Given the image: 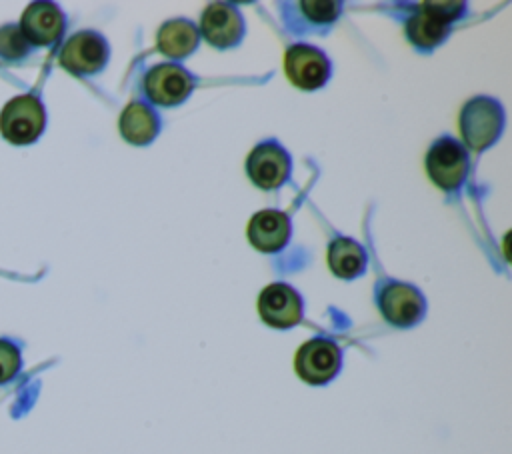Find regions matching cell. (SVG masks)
I'll use <instances>...</instances> for the list:
<instances>
[{
    "label": "cell",
    "instance_id": "11",
    "mask_svg": "<svg viewBox=\"0 0 512 454\" xmlns=\"http://www.w3.org/2000/svg\"><path fill=\"white\" fill-rule=\"evenodd\" d=\"M200 32L218 50L234 48L246 34L244 16L232 2H212L202 12Z\"/></svg>",
    "mask_w": 512,
    "mask_h": 454
},
{
    "label": "cell",
    "instance_id": "13",
    "mask_svg": "<svg viewBox=\"0 0 512 454\" xmlns=\"http://www.w3.org/2000/svg\"><path fill=\"white\" fill-rule=\"evenodd\" d=\"M66 18L54 2H32L22 14L20 30L30 44L52 46L60 40Z\"/></svg>",
    "mask_w": 512,
    "mask_h": 454
},
{
    "label": "cell",
    "instance_id": "1",
    "mask_svg": "<svg viewBox=\"0 0 512 454\" xmlns=\"http://www.w3.org/2000/svg\"><path fill=\"white\" fill-rule=\"evenodd\" d=\"M506 114L492 96H474L460 110V134L468 148L480 152L492 146L504 130Z\"/></svg>",
    "mask_w": 512,
    "mask_h": 454
},
{
    "label": "cell",
    "instance_id": "9",
    "mask_svg": "<svg viewBox=\"0 0 512 454\" xmlns=\"http://www.w3.org/2000/svg\"><path fill=\"white\" fill-rule=\"evenodd\" d=\"M342 366V350L330 338H312L304 342L294 358L296 374L312 384L320 386L330 382Z\"/></svg>",
    "mask_w": 512,
    "mask_h": 454
},
{
    "label": "cell",
    "instance_id": "19",
    "mask_svg": "<svg viewBox=\"0 0 512 454\" xmlns=\"http://www.w3.org/2000/svg\"><path fill=\"white\" fill-rule=\"evenodd\" d=\"M300 16L314 26L332 24L342 14V2H298Z\"/></svg>",
    "mask_w": 512,
    "mask_h": 454
},
{
    "label": "cell",
    "instance_id": "16",
    "mask_svg": "<svg viewBox=\"0 0 512 454\" xmlns=\"http://www.w3.org/2000/svg\"><path fill=\"white\" fill-rule=\"evenodd\" d=\"M326 258H328V266H330L332 274L342 280H354V278L362 276L366 270V264H368L362 244H358L356 240L346 238V236H336L330 242Z\"/></svg>",
    "mask_w": 512,
    "mask_h": 454
},
{
    "label": "cell",
    "instance_id": "17",
    "mask_svg": "<svg viewBox=\"0 0 512 454\" xmlns=\"http://www.w3.org/2000/svg\"><path fill=\"white\" fill-rule=\"evenodd\" d=\"M406 38L420 50H432L442 44L450 34V24L436 14L422 8L406 20Z\"/></svg>",
    "mask_w": 512,
    "mask_h": 454
},
{
    "label": "cell",
    "instance_id": "7",
    "mask_svg": "<svg viewBox=\"0 0 512 454\" xmlns=\"http://www.w3.org/2000/svg\"><path fill=\"white\" fill-rule=\"evenodd\" d=\"M150 102L158 106H180L196 88V78L176 62H162L152 66L142 80Z\"/></svg>",
    "mask_w": 512,
    "mask_h": 454
},
{
    "label": "cell",
    "instance_id": "5",
    "mask_svg": "<svg viewBox=\"0 0 512 454\" xmlns=\"http://www.w3.org/2000/svg\"><path fill=\"white\" fill-rule=\"evenodd\" d=\"M110 58L106 38L96 30L72 34L60 50V66L74 76H92L104 70Z\"/></svg>",
    "mask_w": 512,
    "mask_h": 454
},
{
    "label": "cell",
    "instance_id": "4",
    "mask_svg": "<svg viewBox=\"0 0 512 454\" xmlns=\"http://www.w3.org/2000/svg\"><path fill=\"white\" fill-rule=\"evenodd\" d=\"M376 302L384 320L398 328H410L426 314L424 294L416 286L400 280L380 284L376 290Z\"/></svg>",
    "mask_w": 512,
    "mask_h": 454
},
{
    "label": "cell",
    "instance_id": "20",
    "mask_svg": "<svg viewBox=\"0 0 512 454\" xmlns=\"http://www.w3.org/2000/svg\"><path fill=\"white\" fill-rule=\"evenodd\" d=\"M20 350L10 340L0 338V384L12 380L20 370Z\"/></svg>",
    "mask_w": 512,
    "mask_h": 454
},
{
    "label": "cell",
    "instance_id": "12",
    "mask_svg": "<svg viewBox=\"0 0 512 454\" xmlns=\"http://www.w3.org/2000/svg\"><path fill=\"white\" fill-rule=\"evenodd\" d=\"M292 236V220L286 212L266 208L256 212L248 222L250 244L264 254L280 252Z\"/></svg>",
    "mask_w": 512,
    "mask_h": 454
},
{
    "label": "cell",
    "instance_id": "18",
    "mask_svg": "<svg viewBox=\"0 0 512 454\" xmlns=\"http://www.w3.org/2000/svg\"><path fill=\"white\" fill-rule=\"evenodd\" d=\"M30 42L22 34L20 26L6 24L0 26V58L4 60H20L30 54Z\"/></svg>",
    "mask_w": 512,
    "mask_h": 454
},
{
    "label": "cell",
    "instance_id": "2",
    "mask_svg": "<svg viewBox=\"0 0 512 454\" xmlns=\"http://www.w3.org/2000/svg\"><path fill=\"white\" fill-rule=\"evenodd\" d=\"M46 126V110L38 96L22 94L8 100L0 112V134L16 144H32Z\"/></svg>",
    "mask_w": 512,
    "mask_h": 454
},
{
    "label": "cell",
    "instance_id": "15",
    "mask_svg": "<svg viewBox=\"0 0 512 454\" xmlns=\"http://www.w3.org/2000/svg\"><path fill=\"white\" fill-rule=\"evenodd\" d=\"M200 42V32L196 24L188 18L166 20L156 32L158 50L174 60H182L190 56Z\"/></svg>",
    "mask_w": 512,
    "mask_h": 454
},
{
    "label": "cell",
    "instance_id": "14",
    "mask_svg": "<svg viewBox=\"0 0 512 454\" xmlns=\"http://www.w3.org/2000/svg\"><path fill=\"white\" fill-rule=\"evenodd\" d=\"M160 116L144 100H132L120 114L118 128L126 142L134 146H146L154 142L160 132Z\"/></svg>",
    "mask_w": 512,
    "mask_h": 454
},
{
    "label": "cell",
    "instance_id": "3",
    "mask_svg": "<svg viewBox=\"0 0 512 454\" xmlns=\"http://www.w3.org/2000/svg\"><path fill=\"white\" fill-rule=\"evenodd\" d=\"M468 170V150L452 136H440L426 152L428 178L442 190L460 188L468 176Z\"/></svg>",
    "mask_w": 512,
    "mask_h": 454
},
{
    "label": "cell",
    "instance_id": "6",
    "mask_svg": "<svg viewBox=\"0 0 512 454\" xmlns=\"http://www.w3.org/2000/svg\"><path fill=\"white\" fill-rule=\"evenodd\" d=\"M284 72L296 88L312 92L328 82L332 74V62L324 50L306 42H296L286 48Z\"/></svg>",
    "mask_w": 512,
    "mask_h": 454
},
{
    "label": "cell",
    "instance_id": "10",
    "mask_svg": "<svg viewBox=\"0 0 512 454\" xmlns=\"http://www.w3.org/2000/svg\"><path fill=\"white\" fill-rule=\"evenodd\" d=\"M258 314L272 328H292L302 320L304 302L300 292L286 282H272L258 296Z\"/></svg>",
    "mask_w": 512,
    "mask_h": 454
},
{
    "label": "cell",
    "instance_id": "8",
    "mask_svg": "<svg viewBox=\"0 0 512 454\" xmlns=\"http://www.w3.org/2000/svg\"><path fill=\"white\" fill-rule=\"evenodd\" d=\"M292 172L290 152L274 138L256 144L246 158V174L262 190L280 188Z\"/></svg>",
    "mask_w": 512,
    "mask_h": 454
},
{
    "label": "cell",
    "instance_id": "21",
    "mask_svg": "<svg viewBox=\"0 0 512 454\" xmlns=\"http://www.w3.org/2000/svg\"><path fill=\"white\" fill-rule=\"evenodd\" d=\"M422 8H426L428 12L436 14L438 18H442L444 22H452L456 20L458 16L464 14L466 10V4L464 2H424Z\"/></svg>",
    "mask_w": 512,
    "mask_h": 454
}]
</instances>
